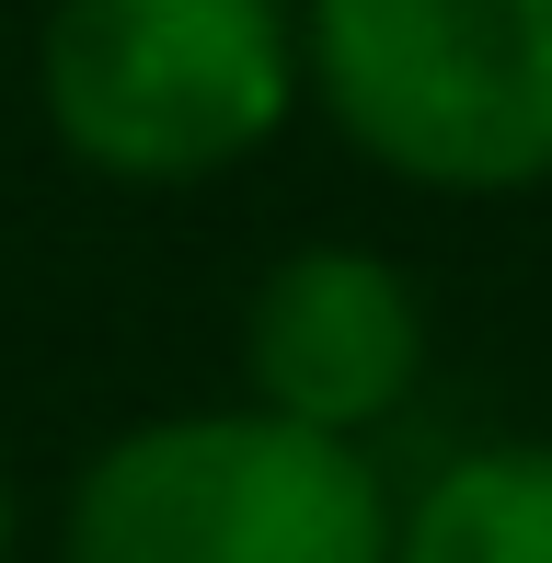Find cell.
Here are the masks:
<instances>
[{"instance_id": "6da1fadb", "label": "cell", "mask_w": 552, "mask_h": 563, "mask_svg": "<svg viewBox=\"0 0 552 563\" xmlns=\"http://www.w3.org/2000/svg\"><path fill=\"white\" fill-rule=\"evenodd\" d=\"M391 472L357 438L196 402L139 415L69 472L58 563H391Z\"/></svg>"}, {"instance_id": "7a4b0ae2", "label": "cell", "mask_w": 552, "mask_h": 563, "mask_svg": "<svg viewBox=\"0 0 552 563\" xmlns=\"http://www.w3.org/2000/svg\"><path fill=\"white\" fill-rule=\"evenodd\" d=\"M311 104L299 0H46L35 115L104 185H219Z\"/></svg>"}, {"instance_id": "3957f363", "label": "cell", "mask_w": 552, "mask_h": 563, "mask_svg": "<svg viewBox=\"0 0 552 563\" xmlns=\"http://www.w3.org/2000/svg\"><path fill=\"white\" fill-rule=\"evenodd\" d=\"M311 104L426 196L552 185V0H299Z\"/></svg>"}, {"instance_id": "277c9868", "label": "cell", "mask_w": 552, "mask_h": 563, "mask_svg": "<svg viewBox=\"0 0 552 563\" xmlns=\"http://www.w3.org/2000/svg\"><path fill=\"white\" fill-rule=\"evenodd\" d=\"M426 368H438L426 288L380 242H299L242 299V402L311 426V438L368 449L391 415H415Z\"/></svg>"}, {"instance_id": "5b68a950", "label": "cell", "mask_w": 552, "mask_h": 563, "mask_svg": "<svg viewBox=\"0 0 552 563\" xmlns=\"http://www.w3.org/2000/svg\"><path fill=\"white\" fill-rule=\"evenodd\" d=\"M391 563H552V438L449 449L391 518Z\"/></svg>"}, {"instance_id": "8992f818", "label": "cell", "mask_w": 552, "mask_h": 563, "mask_svg": "<svg viewBox=\"0 0 552 563\" xmlns=\"http://www.w3.org/2000/svg\"><path fill=\"white\" fill-rule=\"evenodd\" d=\"M12 529H23V495H12V460H0V563H12Z\"/></svg>"}]
</instances>
